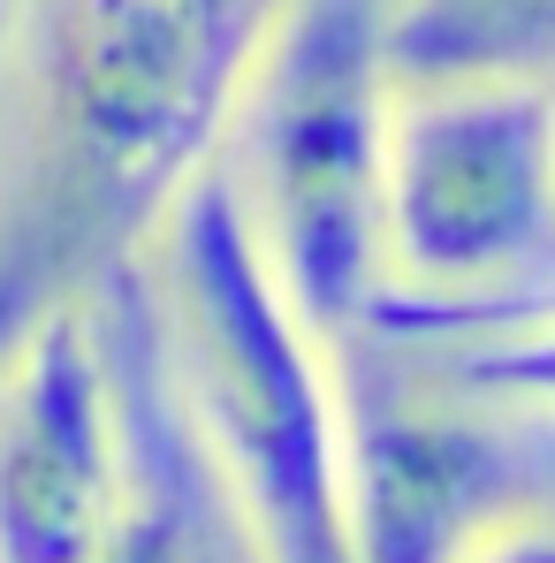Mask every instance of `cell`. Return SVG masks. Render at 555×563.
Segmentation results:
<instances>
[{
    "label": "cell",
    "mask_w": 555,
    "mask_h": 563,
    "mask_svg": "<svg viewBox=\"0 0 555 563\" xmlns=\"http://www.w3.org/2000/svg\"><path fill=\"white\" fill-rule=\"evenodd\" d=\"M275 0H23L15 168L0 190V343L137 252L213 161Z\"/></svg>",
    "instance_id": "cell-1"
},
{
    "label": "cell",
    "mask_w": 555,
    "mask_h": 563,
    "mask_svg": "<svg viewBox=\"0 0 555 563\" xmlns=\"http://www.w3.org/2000/svg\"><path fill=\"white\" fill-rule=\"evenodd\" d=\"M160 343L184 419L259 563H351L343 526V366L206 161L145 229Z\"/></svg>",
    "instance_id": "cell-2"
},
{
    "label": "cell",
    "mask_w": 555,
    "mask_h": 563,
    "mask_svg": "<svg viewBox=\"0 0 555 563\" xmlns=\"http://www.w3.org/2000/svg\"><path fill=\"white\" fill-rule=\"evenodd\" d=\"M388 99V0H275L213 145L259 260L335 343L380 297Z\"/></svg>",
    "instance_id": "cell-3"
},
{
    "label": "cell",
    "mask_w": 555,
    "mask_h": 563,
    "mask_svg": "<svg viewBox=\"0 0 555 563\" xmlns=\"http://www.w3.org/2000/svg\"><path fill=\"white\" fill-rule=\"evenodd\" d=\"M555 289V77L541 69H396L380 297L366 335L403 343Z\"/></svg>",
    "instance_id": "cell-4"
},
{
    "label": "cell",
    "mask_w": 555,
    "mask_h": 563,
    "mask_svg": "<svg viewBox=\"0 0 555 563\" xmlns=\"http://www.w3.org/2000/svg\"><path fill=\"white\" fill-rule=\"evenodd\" d=\"M130 495L92 297H54L0 343V563H99Z\"/></svg>",
    "instance_id": "cell-5"
},
{
    "label": "cell",
    "mask_w": 555,
    "mask_h": 563,
    "mask_svg": "<svg viewBox=\"0 0 555 563\" xmlns=\"http://www.w3.org/2000/svg\"><path fill=\"white\" fill-rule=\"evenodd\" d=\"M502 518H518V472L479 404L434 380L403 396L343 388L351 563H457Z\"/></svg>",
    "instance_id": "cell-6"
},
{
    "label": "cell",
    "mask_w": 555,
    "mask_h": 563,
    "mask_svg": "<svg viewBox=\"0 0 555 563\" xmlns=\"http://www.w3.org/2000/svg\"><path fill=\"white\" fill-rule=\"evenodd\" d=\"M426 374L479 411H548L555 419V297H525L510 312H479V320H449L426 335Z\"/></svg>",
    "instance_id": "cell-7"
},
{
    "label": "cell",
    "mask_w": 555,
    "mask_h": 563,
    "mask_svg": "<svg viewBox=\"0 0 555 563\" xmlns=\"http://www.w3.org/2000/svg\"><path fill=\"white\" fill-rule=\"evenodd\" d=\"M396 69H541L555 77V0H396L388 8Z\"/></svg>",
    "instance_id": "cell-8"
},
{
    "label": "cell",
    "mask_w": 555,
    "mask_h": 563,
    "mask_svg": "<svg viewBox=\"0 0 555 563\" xmlns=\"http://www.w3.org/2000/svg\"><path fill=\"white\" fill-rule=\"evenodd\" d=\"M99 563H206V556H198V533H190V518L176 510V503L130 495L122 533H114V549H107Z\"/></svg>",
    "instance_id": "cell-9"
},
{
    "label": "cell",
    "mask_w": 555,
    "mask_h": 563,
    "mask_svg": "<svg viewBox=\"0 0 555 563\" xmlns=\"http://www.w3.org/2000/svg\"><path fill=\"white\" fill-rule=\"evenodd\" d=\"M457 563H555V518L518 510V518H502L495 533H479Z\"/></svg>",
    "instance_id": "cell-10"
}]
</instances>
